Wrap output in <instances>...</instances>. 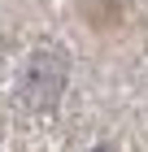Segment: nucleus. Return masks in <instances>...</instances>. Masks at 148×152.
<instances>
[{
  "mask_svg": "<svg viewBox=\"0 0 148 152\" xmlns=\"http://www.w3.org/2000/svg\"><path fill=\"white\" fill-rule=\"evenodd\" d=\"M61 91H66V61H61V52H52V48L35 52L31 65H26V96H31V104L48 109V104L61 100Z\"/></svg>",
  "mask_w": 148,
  "mask_h": 152,
  "instance_id": "1",
  "label": "nucleus"
},
{
  "mask_svg": "<svg viewBox=\"0 0 148 152\" xmlns=\"http://www.w3.org/2000/svg\"><path fill=\"white\" fill-rule=\"evenodd\" d=\"M91 152H109V148H91Z\"/></svg>",
  "mask_w": 148,
  "mask_h": 152,
  "instance_id": "2",
  "label": "nucleus"
}]
</instances>
